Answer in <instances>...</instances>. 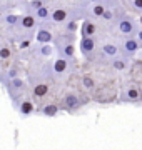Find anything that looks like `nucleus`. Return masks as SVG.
Segmentation results:
<instances>
[{
  "label": "nucleus",
  "mask_w": 142,
  "mask_h": 150,
  "mask_svg": "<svg viewBox=\"0 0 142 150\" xmlns=\"http://www.w3.org/2000/svg\"><path fill=\"white\" fill-rule=\"evenodd\" d=\"M50 93V87L45 80H35L30 82V97L35 102H44Z\"/></svg>",
  "instance_id": "nucleus-1"
},
{
  "label": "nucleus",
  "mask_w": 142,
  "mask_h": 150,
  "mask_svg": "<svg viewBox=\"0 0 142 150\" xmlns=\"http://www.w3.org/2000/svg\"><path fill=\"white\" fill-rule=\"evenodd\" d=\"M62 107L69 110V112H75L79 108L82 107V100H80V97L77 95L75 92H67L64 98H62Z\"/></svg>",
  "instance_id": "nucleus-2"
},
{
  "label": "nucleus",
  "mask_w": 142,
  "mask_h": 150,
  "mask_svg": "<svg viewBox=\"0 0 142 150\" xmlns=\"http://www.w3.org/2000/svg\"><path fill=\"white\" fill-rule=\"evenodd\" d=\"M70 20V12L60 5H55L52 8V15H50V23H67Z\"/></svg>",
  "instance_id": "nucleus-3"
},
{
  "label": "nucleus",
  "mask_w": 142,
  "mask_h": 150,
  "mask_svg": "<svg viewBox=\"0 0 142 150\" xmlns=\"http://www.w3.org/2000/svg\"><path fill=\"white\" fill-rule=\"evenodd\" d=\"M55 35L52 33V30H49V28H42L38 27L37 33H35V42L38 43V45H50V43L54 42Z\"/></svg>",
  "instance_id": "nucleus-4"
},
{
  "label": "nucleus",
  "mask_w": 142,
  "mask_h": 150,
  "mask_svg": "<svg viewBox=\"0 0 142 150\" xmlns=\"http://www.w3.org/2000/svg\"><path fill=\"white\" fill-rule=\"evenodd\" d=\"M94 50H95V38L94 37H82L80 38V52L85 57H89Z\"/></svg>",
  "instance_id": "nucleus-5"
},
{
  "label": "nucleus",
  "mask_w": 142,
  "mask_h": 150,
  "mask_svg": "<svg viewBox=\"0 0 142 150\" xmlns=\"http://www.w3.org/2000/svg\"><path fill=\"white\" fill-rule=\"evenodd\" d=\"M17 107H18V112L22 113V115H32L33 112H35V103L32 102V98L30 97H27V98H23L22 102L17 103Z\"/></svg>",
  "instance_id": "nucleus-6"
},
{
  "label": "nucleus",
  "mask_w": 142,
  "mask_h": 150,
  "mask_svg": "<svg viewBox=\"0 0 142 150\" xmlns=\"http://www.w3.org/2000/svg\"><path fill=\"white\" fill-rule=\"evenodd\" d=\"M50 15H52V8H50L49 4H45L42 8H38V10L33 13V17L37 18L38 23H45V22H50Z\"/></svg>",
  "instance_id": "nucleus-7"
},
{
  "label": "nucleus",
  "mask_w": 142,
  "mask_h": 150,
  "mask_svg": "<svg viewBox=\"0 0 142 150\" xmlns=\"http://www.w3.org/2000/svg\"><path fill=\"white\" fill-rule=\"evenodd\" d=\"M69 65H70V60L59 57V59L55 60L54 64H52V69H54V75H64V74L67 72V70H69Z\"/></svg>",
  "instance_id": "nucleus-8"
},
{
  "label": "nucleus",
  "mask_w": 142,
  "mask_h": 150,
  "mask_svg": "<svg viewBox=\"0 0 142 150\" xmlns=\"http://www.w3.org/2000/svg\"><path fill=\"white\" fill-rule=\"evenodd\" d=\"M80 32H82V37H94L97 32V25L92 20H84L80 25Z\"/></svg>",
  "instance_id": "nucleus-9"
},
{
  "label": "nucleus",
  "mask_w": 142,
  "mask_h": 150,
  "mask_svg": "<svg viewBox=\"0 0 142 150\" xmlns=\"http://www.w3.org/2000/svg\"><path fill=\"white\" fill-rule=\"evenodd\" d=\"M32 52L38 57H42V59H49L54 54V47L52 45H38V47L32 48Z\"/></svg>",
  "instance_id": "nucleus-10"
},
{
  "label": "nucleus",
  "mask_w": 142,
  "mask_h": 150,
  "mask_svg": "<svg viewBox=\"0 0 142 150\" xmlns=\"http://www.w3.org/2000/svg\"><path fill=\"white\" fill-rule=\"evenodd\" d=\"M40 113L45 115V117H55L59 113V105L54 102H49V103H44L42 108H40Z\"/></svg>",
  "instance_id": "nucleus-11"
},
{
  "label": "nucleus",
  "mask_w": 142,
  "mask_h": 150,
  "mask_svg": "<svg viewBox=\"0 0 142 150\" xmlns=\"http://www.w3.org/2000/svg\"><path fill=\"white\" fill-rule=\"evenodd\" d=\"M59 54L62 59H67V60H72L75 57V47L74 43H69V45H64V47L59 48Z\"/></svg>",
  "instance_id": "nucleus-12"
},
{
  "label": "nucleus",
  "mask_w": 142,
  "mask_h": 150,
  "mask_svg": "<svg viewBox=\"0 0 142 150\" xmlns=\"http://www.w3.org/2000/svg\"><path fill=\"white\" fill-rule=\"evenodd\" d=\"M23 5H25V8H27V13L33 15L38 8H42V7L45 5V2H42V0H32V2H25Z\"/></svg>",
  "instance_id": "nucleus-13"
},
{
  "label": "nucleus",
  "mask_w": 142,
  "mask_h": 150,
  "mask_svg": "<svg viewBox=\"0 0 142 150\" xmlns=\"http://www.w3.org/2000/svg\"><path fill=\"white\" fill-rule=\"evenodd\" d=\"M139 47H141L139 40H136V38H126V42H124V50L127 54H136Z\"/></svg>",
  "instance_id": "nucleus-14"
},
{
  "label": "nucleus",
  "mask_w": 142,
  "mask_h": 150,
  "mask_svg": "<svg viewBox=\"0 0 142 150\" xmlns=\"http://www.w3.org/2000/svg\"><path fill=\"white\" fill-rule=\"evenodd\" d=\"M119 30H120V33H131L132 30H134V23H132V20H129V18L120 20L119 22Z\"/></svg>",
  "instance_id": "nucleus-15"
},
{
  "label": "nucleus",
  "mask_w": 142,
  "mask_h": 150,
  "mask_svg": "<svg viewBox=\"0 0 142 150\" xmlns=\"http://www.w3.org/2000/svg\"><path fill=\"white\" fill-rule=\"evenodd\" d=\"M102 54H104L105 57H115V55L119 54V48H117V45H114V43H105L104 47H102Z\"/></svg>",
  "instance_id": "nucleus-16"
},
{
  "label": "nucleus",
  "mask_w": 142,
  "mask_h": 150,
  "mask_svg": "<svg viewBox=\"0 0 142 150\" xmlns=\"http://www.w3.org/2000/svg\"><path fill=\"white\" fill-rule=\"evenodd\" d=\"M77 28H79V23H77L75 18H70V20L67 22L65 25H64V30H65V33H70V35H74V33L77 32Z\"/></svg>",
  "instance_id": "nucleus-17"
},
{
  "label": "nucleus",
  "mask_w": 142,
  "mask_h": 150,
  "mask_svg": "<svg viewBox=\"0 0 142 150\" xmlns=\"http://www.w3.org/2000/svg\"><path fill=\"white\" fill-rule=\"evenodd\" d=\"M126 100H131V102H136V100H139L141 98V92L137 90V88H129V90L126 92V97H124Z\"/></svg>",
  "instance_id": "nucleus-18"
},
{
  "label": "nucleus",
  "mask_w": 142,
  "mask_h": 150,
  "mask_svg": "<svg viewBox=\"0 0 142 150\" xmlns=\"http://www.w3.org/2000/svg\"><path fill=\"white\" fill-rule=\"evenodd\" d=\"M82 87L85 90H94V88H95V80H94L92 77H89V75H84L82 77Z\"/></svg>",
  "instance_id": "nucleus-19"
},
{
  "label": "nucleus",
  "mask_w": 142,
  "mask_h": 150,
  "mask_svg": "<svg viewBox=\"0 0 142 150\" xmlns=\"http://www.w3.org/2000/svg\"><path fill=\"white\" fill-rule=\"evenodd\" d=\"M105 10H107V8H105L102 4H94V5H92V10H90V12H92L94 17H100V18H102V15L105 13Z\"/></svg>",
  "instance_id": "nucleus-20"
},
{
  "label": "nucleus",
  "mask_w": 142,
  "mask_h": 150,
  "mask_svg": "<svg viewBox=\"0 0 142 150\" xmlns=\"http://www.w3.org/2000/svg\"><path fill=\"white\" fill-rule=\"evenodd\" d=\"M112 67L115 70H126L127 69V60L126 59H115L112 62Z\"/></svg>",
  "instance_id": "nucleus-21"
},
{
  "label": "nucleus",
  "mask_w": 142,
  "mask_h": 150,
  "mask_svg": "<svg viewBox=\"0 0 142 150\" xmlns=\"http://www.w3.org/2000/svg\"><path fill=\"white\" fill-rule=\"evenodd\" d=\"M102 18H104V20H112V18H114V13H112V10H105V13L102 15Z\"/></svg>",
  "instance_id": "nucleus-22"
},
{
  "label": "nucleus",
  "mask_w": 142,
  "mask_h": 150,
  "mask_svg": "<svg viewBox=\"0 0 142 150\" xmlns=\"http://www.w3.org/2000/svg\"><path fill=\"white\" fill-rule=\"evenodd\" d=\"M134 7H137V8H142V0H136V2H134Z\"/></svg>",
  "instance_id": "nucleus-23"
},
{
  "label": "nucleus",
  "mask_w": 142,
  "mask_h": 150,
  "mask_svg": "<svg viewBox=\"0 0 142 150\" xmlns=\"http://www.w3.org/2000/svg\"><path fill=\"white\" fill-rule=\"evenodd\" d=\"M137 40H139V42H142V28L139 30V35H137Z\"/></svg>",
  "instance_id": "nucleus-24"
}]
</instances>
